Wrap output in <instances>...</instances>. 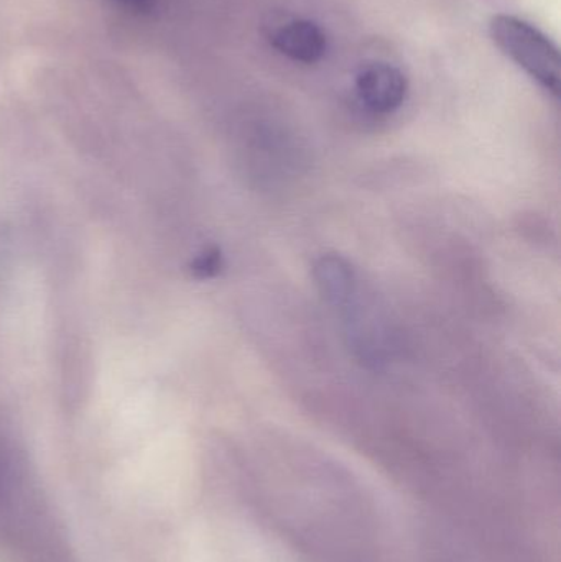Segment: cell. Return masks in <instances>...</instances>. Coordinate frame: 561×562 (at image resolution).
Listing matches in <instances>:
<instances>
[{"mask_svg": "<svg viewBox=\"0 0 561 562\" xmlns=\"http://www.w3.org/2000/svg\"><path fill=\"white\" fill-rule=\"evenodd\" d=\"M270 38L277 52L303 65L322 61L328 48L325 32L312 20H289L277 26Z\"/></svg>", "mask_w": 561, "mask_h": 562, "instance_id": "obj_4", "label": "cell"}, {"mask_svg": "<svg viewBox=\"0 0 561 562\" xmlns=\"http://www.w3.org/2000/svg\"><path fill=\"white\" fill-rule=\"evenodd\" d=\"M490 33L497 48L540 88L556 98L560 94V52L550 36L514 15L494 16Z\"/></svg>", "mask_w": 561, "mask_h": 562, "instance_id": "obj_2", "label": "cell"}, {"mask_svg": "<svg viewBox=\"0 0 561 562\" xmlns=\"http://www.w3.org/2000/svg\"><path fill=\"white\" fill-rule=\"evenodd\" d=\"M119 5L132 10V12L147 13L155 7L157 0H114Z\"/></svg>", "mask_w": 561, "mask_h": 562, "instance_id": "obj_6", "label": "cell"}, {"mask_svg": "<svg viewBox=\"0 0 561 562\" xmlns=\"http://www.w3.org/2000/svg\"><path fill=\"white\" fill-rule=\"evenodd\" d=\"M198 273L203 279L216 276L221 270V254L217 250H210L198 259Z\"/></svg>", "mask_w": 561, "mask_h": 562, "instance_id": "obj_5", "label": "cell"}, {"mask_svg": "<svg viewBox=\"0 0 561 562\" xmlns=\"http://www.w3.org/2000/svg\"><path fill=\"white\" fill-rule=\"evenodd\" d=\"M355 86L361 104L374 114L397 111L408 94V81L404 72L389 63L366 65L356 76Z\"/></svg>", "mask_w": 561, "mask_h": 562, "instance_id": "obj_3", "label": "cell"}, {"mask_svg": "<svg viewBox=\"0 0 561 562\" xmlns=\"http://www.w3.org/2000/svg\"><path fill=\"white\" fill-rule=\"evenodd\" d=\"M0 540L25 562H75L45 495L2 438Z\"/></svg>", "mask_w": 561, "mask_h": 562, "instance_id": "obj_1", "label": "cell"}]
</instances>
